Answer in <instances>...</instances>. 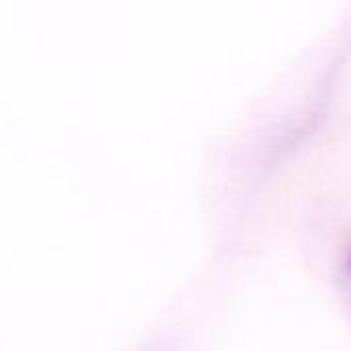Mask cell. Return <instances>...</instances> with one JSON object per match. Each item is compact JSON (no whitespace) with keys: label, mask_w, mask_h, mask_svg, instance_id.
<instances>
[{"label":"cell","mask_w":351,"mask_h":351,"mask_svg":"<svg viewBox=\"0 0 351 351\" xmlns=\"http://www.w3.org/2000/svg\"><path fill=\"white\" fill-rule=\"evenodd\" d=\"M350 269H351V255H350Z\"/></svg>","instance_id":"obj_1"}]
</instances>
